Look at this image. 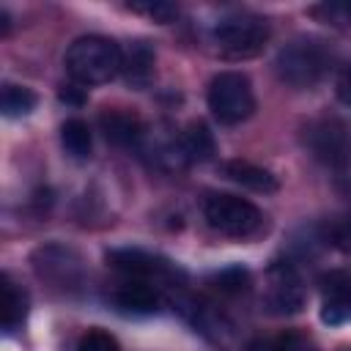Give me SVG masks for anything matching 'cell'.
Here are the masks:
<instances>
[{"mask_svg":"<svg viewBox=\"0 0 351 351\" xmlns=\"http://www.w3.org/2000/svg\"><path fill=\"white\" fill-rule=\"evenodd\" d=\"M66 71L80 85L110 82L123 69V52L112 38L104 36H82L66 49Z\"/></svg>","mask_w":351,"mask_h":351,"instance_id":"obj_1","label":"cell"},{"mask_svg":"<svg viewBox=\"0 0 351 351\" xmlns=\"http://www.w3.org/2000/svg\"><path fill=\"white\" fill-rule=\"evenodd\" d=\"M329 63H332V52L321 41L293 38L277 52L274 69H277V77L291 88H313L329 71Z\"/></svg>","mask_w":351,"mask_h":351,"instance_id":"obj_2","label":"cell"},{"mask_svg":"<svg viewBox=\"0 0 351 351\" xmlns=\"http://www.w3.org/2000/svg\"><path fill=\"white\" fill-rule=\"evenodd\" d=\"M217 52L228 60H250L266 49L269 41V25L261 16L239 14V16H225L214 33H211Z\"/></svg>","mask_w":351,"mask_h":351,"instance_id":"obj_3","label":"cell"},{"mask_svg":"<svg viewBox=\"0 0 351 351\" xmlns=\"http://www.w3.org/2000/svg\"><path fill=\"white\" fill-rule=\"evenodd\" d=\"M208 110L225 126L247 121L255 110V93L241 71H219L208 85Z\"/></svg>","mask_w":351,"mask_h":351,"instance_id":"obj_4","label":"cell"},{"mask_svg":"<svg viewBox=\"0 0 351 351\" xmlns=\"http://www.w3.org/2000/svg\"><path fill=\"white\" fill-rule=\"evenodd\" d=\"M206 222L225 233V236H233V239H244V236H252L255 230H261L263 225V214L255 203L244 200V197H236V195H211L206 200Z\"/></svg>","mask_w":351,"mask_h":351,"instance_id":"obj_5","label":"cell"},{"mask_svg":"<svg viewBox=\"0 0 351 351\" xmlns=\"http://www.w3.org/2000/svg\"><path fill=\"white\" fill-rule=\"evenodd\" d=\"M304 140L315 159L332 165V167H346L351 165V132L343 121L337 118H318L307 126Z\"/></svg>","mask_w":351,"mask_h":351,"instance_id":"obj_6","label":"cell"},{"mask_svg":"<svg viewBox=\"0 0 351 351\" xmlns=\"http://www.w3.org/2000/svg\"><path fill=\"white\" fill-rule=\"evenodd\" d=\"M263 304L271 315H293L304 307V288L293 266L277 263L269 269V291Z\"/></svg>","mask_w":351,"mask_h":351,"instance_id":"obj_7","label":"cell"},{"mask_svg":"<svg viewBox=\"0 0 351 351\" xmlns=\"http://www.w3.org/2000/svg\"><path fill=\"white\" fill-rule=\"evenodd\" d=\"M107 263L134 280H145V277H165V274H173V266L159 258V255H151L145 250H137V247H121V250H110L107 252Z\"/></svg>","mask_w":351,"mask_h":351,"instance_id":"obj_8","label":"cell"},{"mask_svg":"<svg viewBox=\"0 0 351 351\" xmlns=\"http://www.w3.org/2000/svg\"><path fill=\"white\" fill-rule=\"evenodd\" d=\"M321 282H324V293H326L321 321L332 324V326L348 324L351 321V277L335 271V274H326Z\"/></svg>","mask_w":351,"mask_h":351,"instance_id":"obj_9","label":"cell"},{"mask_svg":"<svg viewBox=\"0 0 351 351\" xmlns=\"http://www.w3.org/2000/svg\"><path fill=\"white\" fill-rule=\"evenodd\" d=\"M99 129L112 145H121V148L137 145L145 134L143 121L132 112H123V110H104L99 115Z\"/></svg>","mask_w":351,"mask_h":351,"instance_id":"obj_10","label":"cell"},{"mask_svg":"<svg viewBox=\"0 0 351 351\" xmlns=\"http://www.w3.org/2000/svg\"><path fill=\"white\" fill-rule=\"evenodd\" d=\"M115 304L123 313L134 315H148L159 310V293L145 282V280H129L115 291Z\"/></svg>","mask_w":351,"mask_h":351,"instance_id":"obj_11","label":"cell"},{"mask_svg":"<svg viewBox=\"0 0 351 351\" xmlns=\"http://www.w3.org/2000/svg\"><path fill=\"white\" fill-rule=\"evenodd\" d=\"M225 176L230 181L252 189V192H277V186H280V181L269 170H263V167H258V165H252L247 159H230V162H225Z\"/></svg>","mask_w":351,"mask_h":351,"instance_id":"obj_12","label":"cell"},{"mask_svg":"<svg viewBox=\"0 0 351 351\" xmlns=\"http://www.w3.org/2000/svg\"><path fill=\"white\" fill-rule=\"evenodd\" d=\"M121 74L132 82V85H145L154 74V49L145 41H134L126 52H123V69Z\"/></svg>","mask_w":351,"mask_h":351,"instance_id":"obj_13","label":"cell"},{"mask_svg":"<svg viewBox=\"0 0 351 351\" xmlns=\"http://www.w3.org/2000/svg\"><path fill=\"white\" fill-rule=\"evenodd\" d=\"M181 151H184L186 162H206V159H211V154H214V134L208 132V126L200 123V121H192L184 129V134H181Z\"/></svg>","mask_w":351,"mask_h":351,"instance_id":"obj_14","label":"cell"},{"mask_svg":"<svg viewBox=\"0 0 351 351\" xmlns=\"http://www.w3.org/2000/svg\"><path fill=\"white\" fill-rule=\"evenodd\" d=\"M27 315V293L8 277L3 274V329L14 332Z\"/></svg>","mask_w":351,"mask_h":351,"instance_id":"obj_15","label":"cell"},{"mask_svg":"<svg viewBox=\"0 0 351 351\" xmlns=\"http://www.w3.org/2000/svg\"><path fill=\"white\" fill-rule=\"evenodd\" d=\"M60 140H63L66 151H69L71 156H77V159H85V156L90 154V129H88V123L80 121V118H71V121L63 123Z\"/></svg>","mask_w":351,"mask_h":351,"instance_id":"obj_16","label":"cell"},{"mask_svg":"<svg viewBox=\"0 0 351 351\" xmlns=\"http://www.w3.org/2000/svg\"><path fill=\"white\" fill-rule=\"evenodd\" d=\"M0 107H3V115H8V118L27 115L36 107V93L30 88H25V85H5Z\"/></svg>","mask_w":351,"mask_h":351,"instance_id":"obj_17","label":"cell"},{"mask_svg":"<svg viewBox=\"0 0 351 351\" xmlns=\"http://www.w3.org/2000/svg\"><path fill=\"white\" fill-rule=\"evenodd\" d=\"M250 351H310V343L304 335H296V332H282L277 337H263V340H255L250 346Z\"/></svg>","mask_w":351,"mask_h":351,"instance_id":"obj_18","label":"cell"},{"mask_svg":"<svg viewBox=\"0 0 351 351\" xmlns=\"http://www.w3.org/2000/svg\"><path fill=\"white\" fill-rule=\"evenodd\" d=\"M214 285L222 293H241L250 285V274L241 266H230V269H222L219 274H214Z\"/></svg>","mask_w":351,"mask_h":351,"instance_id":"obj_19","label":"cell"},{"mask_svg":"<svg viewBox=\"0 0 351 351\" xmlns=\"http://www.w3.org/2000/svg\"><path fill=\"white\" fill-rule=\"evenodd\" d=\"M326 239L332 247H337L340 252H351V214L337 217L326 225Z\"/></svg>","mask_w":351,"mask_h":351,"instance_id":"obj_20","label":"cell"},{"mask_svg":"<svg viewBox=\"0 0 351 351\" xmlns=\"http://www.w3.org/2000/svg\"><path fill=\"white\" fill-rule=\"evenodd\" d=\"M77 351H121V348H118V340L110 332H104V329H88L80 337Z\"/></svg>","mask_w":351,"mask_h":351,"instance_id":"obj_21","label":"cell"},{"mask_svg":"<svg viewBox=\"0 0 351 351\" xmlns=\"http://www.w3.org/2000/svg\"><path fill=\"white\" fill-rule=\"evenodd\" d=\"M129 8H132L134 14H145V16H151L154 22H162V25L173 22L176 14H178V8L170 5V3H129Z\"/></svg>","mask_w":351,"mask_h":351,"instance_id":"obj_22","label":"cell"},{"mask_svg":"<svg viewBox=\"0 0 351 351\" xmlns=\"http://www.w3.org/2000/svg\"><path fill=\"white\" fill-rule=\"evenodd\" d=\"M326 11V16H335L340 22H351V3H329L324 8H315V14Z\"/></svg>","mask_w":351,"mask_h":351,"instance_id":"obj_23","label":"cell"},{"mask_svg":"<svg viewBox=\"0 0 351 351\" xmlns=\"http://www.w3.org/2000/svg\"><path fill=\"white\" fill-rule=\"evenodd\" d=\"M337 99L351 110V69H346L337 80Z\"/></svg>","mask_w":351,"mask_h":351,"instance_id":"obj_24","label":"cell"},{"mask_svg":"<svg viewBox=\"0 0 351 351\" xmlns=\"http://www.w3.org/2000/svg\"><path fill=\"white\" fill-rule=\"evenodd\" d=\"M58 96H60V101H66V104H77V107L85 101V90L77 88V85H63Z\"/></svg>","mask_w":351,"mask_h":351,"instance_id":"obj_25","label":"cell"},{"mask_svg":"<svg viewBox=\"0 0 351 351\" xmlns=\"http://www.w3.org/2000/svg\"><path fill=\"white\" fill-rule=\"evenodd\" d=\"M0 19H3V36H8V30H11V19H8V11H0Z\"/></svg>","mask_w":351,"mask_h":351,"instance_id":"obj_26","label":"cell"}]
</instances>
